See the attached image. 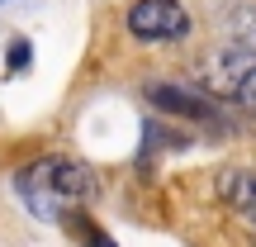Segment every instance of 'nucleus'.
<instances>
[{
  "label": "nucleus",
  "mask_w": 256,
  "mask_h": 247,
  "mask_svg": "<svg viewBox=\"0 0 256 247\" xmlns=\"http://www.w3.org/2000/svg\"><path fill=\"white\" fill-rule=\"evenodd\" d=\"M14 190L38 219H66L72 209L100 195V176L90 171V162H76V157H38L14 176Z\"/></svg>",
  "instance_id": "f257e3e1"
},
{
  "label": "nucleus",
  "mask_w": 256,
  "mask_h": 247,
  "mask_svg": "<svg viewBox=\"0 0 256 247\" xmlns=\"http://www.w3.org/2000/svg\"><path fill=\"white\" fill-rule=\"evenodd\" d=\"M128 34L138 43H176L190 34V15L176 0H138L128 10Z\"/></svg>",
  "instance_id": "f03ea898"
},
{
  "label": "nucleus",
  "mask_w": 256,
  "mask_h": 247,
  "mask_svg": "<svg viewBox=\"0 0 256 247\" xmlns=\"http://www.w3.org/2000/svg\"><path fill=\"white\" fill-rule=\"evenodd\" d=\"M147 100H152L156 110H166V114H180V119H194V124H214V128H223V124H228L223 105H218V100H209L204 91H194V86L152 81V86H147Z\"/></svg>",
  "instance_id": "7ed1b4c3"
},
{
  "label": "nucleus",
  "mask_w": 256,
  "mask_h": 247,
  "mask_svg": "<svg viewBox=\"0 0 256 247\" xmlns=\"http://www.w3.org/2000/svg\"><path fill=\"white\" fill-rule=\"evenodd\" d=\"M218 195H223L228 209H238L256 228V171L252 166H228V171H218Z\"/></svg>",
  "instance_id": "20e7f679"
},
{
  "label": "nucleus",
  "mask_w": 256,
  "mask_h": 247,
  "mask_svg": "<svg viewBox=\"0 0 256 247\" xmlns=\"http://www.w3.org/2000/svg\"><path fill=\"white\" fill-rule=\"evenodd\" d=\"M223 72H228V91L232 100L256 119V57H238V53H223Z\"/></svg>",
  "instance_id": "39448f33"
},
{
  "label": "nucleus",
  "mask_w": 256,
  "mask_h": 247,
  "mask_svg": "<svg viewBox=\"0 0 256 247\" xmlns=\"http://www.w3.org/2000/svg\"><path fill=\"white\" fill-rule=\"evenodd\" d=\"M28 67V38H14L10 43V72H24Z\"/></svg>",
  "instance_id": "423d86ee"
}]
</instances>
